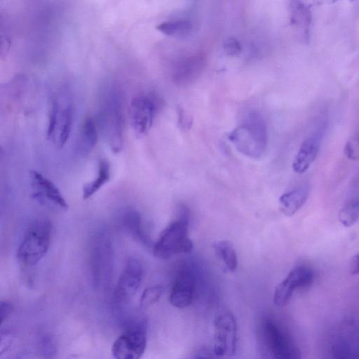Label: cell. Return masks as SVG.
Segmentation results:
<instances>
[{
  "mask_svg": "<svg viewBox=\"0 0 359 359\" xmlns=\"http://www.w3.org/2000/svg\"><path fill=\"white\" fill-rule=\"evenodd\" d=\"M290 9L291 24L308 39L312 20L310 7L302 1H292Z\"/></svg>",
  "mask_w": 359,
  "mask_h": 359,
  "instance_id": "17",
  "label": "cell"
},
{
  "mask_svg": "<svg viewBox=\"0 0 359 359\" xmlns=\"http://www.w3.org/2000/svg\"><path fill=\"white\" fill-rule=\"evenodd\" d=\"M140 213L134 210L126 212L123 217V224L126 230L140 243L151 245V239L144 230Z\"/></svg>",
  "mask_w": 359,
  "mask_h": 359,
  "instance_id": "18",
  "label": "cell"
},
{
  "mask_svg": "<svg viewBox=\"0 0 359 359\" xmlns=\"http://www.w3.org/2000/svg\"><path fill=\"white\" fill-rule=\"evenodd\" d=\"M214 249L228 270L230 271H235L237 267L238 259L232 244L228 241H219L214 244Z\"/></svg>",
  "mask_w": 359,
  "mask_h": 359,
  "instance_id": "23",
  "label": "cell"
},
{
  "mask_svg": "<svg viewBox=\"0 0 359 359\" xmlns=\"http://www.w3.org/2000/svg\"><path fill=\"white\" fill-rule=\"evenodd\" d=\"M156 29L163 34L177 38L189 37L193 32V25L187 20H170L160 23Z\"/></svg>",
  "mask_w": 359,
  "mask_h": 359,
  "instance_id": "22",
  "label": "cell"
},
{
  "mask_svg": "<svg viewBox=\"0 0 359 359\" xmlns=\"http://www.w3.org/2000/svg\"><path fill=\"white\" fill-rule=\"evenodd\" d=\"M310 189L306 183L282 194L278 201L280 211L286 216L294 215L306 202Z\"/></svg>",
  "mask_w": 359,
  "mask_h": 359,
  "instance_id": "15",
  "label": "cell"
},
{
  "mask_svg": "<svg viewBox=\"0 0 359 359\" xmlns=\"http://www.w3.org/2000/svg\"><path fill=\"white\" fill-rule=\"evenodd\" d=\"M1 323H4V321L11 313V311L13 310V305L8 301H2L1 303Z\"/></svg>",
  "mask_w": 359,
  "mask_h": 359,
  "instance_id": "29",
  "label": "cell"
},
{
  "mask_svg": "<svg viewBox=\"0 0 359 359\" xmlns=\"http://www.w3.org/2000/svg\"><path fill=\"white\" fill-rule=\"evenodd\" d=\"M146 346V329L142 323L121 334L114 342L111 353L115 359H140Z\"/></svg>",
  "mask_w": 359,
  "mask_h": 359,
  "instance_id": "9",
  "label": "cell"
},
{
  "mask_svg": "<svg viewBox=\"0 0 359 359\" xmlns=\"http://www.w3.org/2000/svg\"><path fill=\"white\" fill-rule=\"evenodd\" d=\"M338 219L345 227L353 226L359 219V199H353L342 207Z\"/></svg>",
  "mask_w": 359,
  "mask_h": 359,
  "instance_id": "24",
  "label": "cell"
},
{
  "mask_svg": "<svg viewBox=\"0 0 359 359\" xmlns=\"http://www.w3.org/2000/svg\"><path fill=\"white\" fill-rule=\"evenodd\" d=\"M100 126L111 150L117 154L123 147V111L117 90L109 87L101 96L99 107Z\"/></svg>",
  "mask_w": 359,
  "mask_h": 359,
  "instance_id": "2",
  "label": "cell"
},
{
  "mask_svg": "<svg viewBox=\"0 0 359 359\" xmlns=\"http://www.w3.org/2000/svg\"><path fill=\"white\" fill-rule=\"evenodd\" d=\"M156 112L154 99L148 95L135 97L130 103L129 117L135 135L141 138L151 129Z\"/></svg>",
  "mask_w": 359,
  "mask_h": 359,
  "instance_id": "11",
  "label": "cell"
},
{
  "mask_svg": "<svg viewBox=\"0 0 359 359\" xmlns=\"http://www.w3.org/2000/svg\"><path fill=\"white\" fill-rule=\"evenodd\" d=\"M68 359H76V358H74V356L72 355V356H71V357H69Z\"/></svg>",
  "mask_w": 359,
  "mask_h": 359,
  "instance_id": "32",
  "label": "cell"
},
{
  "mask_svg": "<svg viewBox=\"0 0 359 359\" xmlns=\"http://www.w3.org/2000/svg\"><path fill=\"white\" fill-rule=\"evenodd\" d=\"M73 107L69 102L64 104L62 107L59 103L57 123L53 141L60 149L62 148L69 140L73 124Z\"/></svg>",
  "mask_w": 359,
  "mask_h": 359,
  "instance_id": "16",
  "label": "cell"
},
{
  "mask_svg": "<svg viewBox=\"0 0 359 359\" xmlns=\"http://www.w3.org/2000/svg\"><path fill=\"white\" fill-rule=\"evenodd\" d=\"M325 130V123H320L302 142L292 163V169L296 173L305 172L316 160Z\"/></svg>",
  "mask_w": 359,
  "mask_h": 359,
  "instance_id": "12",
  "label": "cell"
},
{
  "mask_svg": "<svg viewBox=\"0 0 359 359\" xmlns=\"http://www.w3.org/2000/svg\"><path fill=\"white\" fill-rule=\"evenodd\" d=\"M228 138L242 154L254 159L259 158L267 145L265 122L259 113L250 112L243 122L229 134Z\"/></svg>",
  "mask_w": 359,
  "mask_h": 359,
  "instance_id": "1",
  "label": "cell"
},
{
  "mask_svg": "<svg viewBox=\"0 0 359 359\" xmlns=\"http://www.w3.org/2000/svg\"><path fill=\"white\" fill-rule=\"evenodd\" d=\"M201 67L202 61L198 57H188L177 65L173 79L177 83H189L198 76Z\"/></svg>",
  "mask_w": 359,
  "mask_h": 359,
  "instance_id": "20",
  "label": "cell"
},
{
  "mask_svg": "<svg viewBox=\"0 0 359 359\" xmlns=\"http://www.w3.org/2000/svg\"><path fill=\"white\" fill-rule=\"evenodd\" d=\"M217 357L213 351H210L206 348H201L190 354L184 359H217Z\"/></svg>",
  "mask_w": 359,
  "mask_h": 359,
  "instance_id": "28",
  "label": "cell"
},
{
  "mask_svg": "<svg viewBox=\"0 0 359 359\" xmlns=\"http://www.w3.org/2000/svg\"><path fill=\"white\" fill-rule=\"evenodd\" d=\"M143 278L141 262L135 257H130L118 280L115 294L121 299H128L138 290Z\"/></svg>",
  "mask_w": 359,
  "mask_h": 359,
  "instance_id": "13",
  "label": "cell"
},
{
  "mask_svg": "<svg viewBox=\"0 0 359 359\" xmlns=\"http://www.w3.org/2000/svg\"><path fill=\"white\" fill-rule=\"evenodd\" d=\"M180 115H179V119H180V124L182 125V127H187L188 128V124L191 123V122L189 121V118L187 116L186 114L184 113L183 110L180 109L179 110Z\"/></svg>",
  "mask_w": 359,
  "mask_h": 359,
  "instance_id": "31",
  "label": "cell"
},
{
  "mask_svg": "<svg viewBox=\"0 0 359 359\" xmlns=\"http://www.w3.org/2000/svg\"><path fill=\"white\" fill-rule=\"evenodd\" d=\"M163 287L161 285H153L147 287L142 292L140 303L142 308H147L156 303L161 297Z\"/></svg>",
  "mask_w": 359,
  "mask_h": 359,
  "instance_id": "25",
  "label": "cell"
},
{
  "mask_svg": "<svg viewBox=\"0 0 359 359\" xmlns=\"http://www.w3.org/2000/svg\"><path fill=\"white\" fill-rule=\"evenodd\" d=\"M313 279L314 273L310 267L304 265L295 266L276 286L273 294V303L277 306H285L296 290L310 286Z\"/></svg>",
  "mask_w": 359,
  "mask_h": 359,
  "instance_id": "10",
  "label": "cell"
},
{
  "mask_svg": "<svg viewBox=\"0 0 359 359\" xmlns=\"http://www.w3.org/2000/svg\"><path fill=\"white\" fill-rule=\"evenodd\" d=\"M350 271L353 275L359 274V254L354 255L350 262Z\"/></svg>",
  "mask_w": 359,
  "mask_h": 359,
  "instance_id": "30",
  "label": "cell"
},
{
  "mask_svg": "<svg viewBox=\"0 0 359 359\" xmlns=\"http://www.w3.org/2000/svg\"><path fill=\"white\" fill-rule=\"evenodd\" d=\"M98 138V130L95 119L90 116H86L81 124L79 146L84 154L90 152L96 145Z\"/></svg>",
  "mask_w": 359,
  "mask_h": 359,
  "instance_id": "21",
  "label": "cell"
},
{
  "mask_svg": "<svg viewBox=\"0 0 359 359\" xmlns=\"http://www.w3.org/2000/svg\"><path fill=\"white\" fill-rule=\"evenodd\" d=\"M223 49L225 53L229 56H238L242 50L239 41L234 37L228 38L224 41Z\"/></svg>",
  "mask_w": 359,
  "mask_h": 359,
  "instance_id": "27",
  "label": "cell"
},
{
  "mask_svg": "<svg viewBox=\"0 0 359 359\" xmlns=\"http://www.w3.org/2000/svg\"><path fill=\"white\" fill-rule=\"evenodd\" d=\"M58 110H59V101L57 99H54V100H53L51 104H50L48 119L46 137L48 140H53L55 128H56Z\"/></svg>",
  "mask_w": 359,
  "mask_h": 359,
  "instance_id": "26",
  "label": "cell"
},
{
  "mask_svg": "<svg viewBox=\"0 0 359 359\" xmlns=\"http://www.w3.org/2000/svg\"><path fill=\"white\" fill-rule=\"evenodd\" d=\"M29 176L34 200L55 211L65 212L68 210L67 201L50 180L36 170H30Z\"/></svg>",
  "mask_w": 359,
  "mask_h": 359,
  "instance_id": "7",
  "label": "cell"
},
{
  "mask_svg": "<svg viewBox=\"0 0 359 359\" xmlns=\"http://www.w3.org/2000/svg\"><path fill=\"white\" fill-rule=\"evenodd\" d=\"M51 232V222L46 218L36 219L30 224L16 251L22 266H34L45 257L50 247Z\"/></svg>",
  "mask_w": 359,
  "mask_h": 359,
  "instance_id": "3",
  "label": "cell"
},
{
  "mask_svg": "<svg viewBox=\"0 0 359 359\" xmlns=\"http://www.w3.org/2000/svg\"><path fill=\"white\" fill-rule=\"evenodd\" d=\"M177 219L172 222L161 233L153 245L154 255L160 259H167L174 255L190 252L193 243L188 236L189 213L181 208Z\"/></svg>",
  "mask_w": 359,
  "mask_h": 359,
  "instance_id": "4",
  "label": "cell"
},
{
  "mask_svg": "<svg viewBox=\"0 0 359 359\" xmlns=\"http://www.w3.org/2000/svg\"><path fill=\"white\" fill-rule=\"evenodd\" d=\"M111 176L110 164L105 158H101L98 162V169L96 177L85 184L82 189V197L88 199L95 194L105 184Z\"/></svg>",
  "mask_w": 359,
  "mask_h": 359,
  "instance_id": "19",
  "label": "cell"
},
{
  "mask_svg": "<svg viewBox=\"0 0 359 359\" xmlns=\"http://www.w3.org/2000/svg\"><path fill=\"white\" fill-rule=\"evenodd\" d=\"M261 330L264 344L273 359H302L298 346L274 320L264 318Z\"/></svg>",
  "mask_w": 359,
  "mask_h": 359,
  "instance_id": "5",
  "label": "cell"
},
{
  "mask_svg": "<svg viewBox=\"0 0 359 359\" xmlns=\"http://www.w3.org/2000/svg\"><path fill=\"white\" fill-rule=\"evenodd\" d=\"M237 324L233 315L222 311L214 321L213 352L217 356H232L236 351Z\"/></svg>",
  "mask_w": 359,
  "mask_h": 359,
  "instance_id": "8",
  "label": "cell"
},
{
  "mask_svg": "<svg viewBox=\"0 0 359 359\" xmlns=\"http://www.w3.org/2000/svg\"><path fill=\"white\" fill-rule=\"evenodd\" d=\"M195 290V278L189 270H182L177 275L172 287L169 301L175 308L184 309L192 302Z\"/></svg>",
  "mask_w": 359,
  "mask_h": 359,
  "instance_id": "14",
  "label": "cell"
},
{
  "mask_svg": "<svg viewBox=\"0 0 359 359\" xmlns=\"http://www.w3.org/2000/svg\"><path fill=\"white\" fill-rule=\"evenodd\" d=\"M90 268L95 283L107 281L114 269L113 247L104 232H97L93 238L90 249Z\"/></svg>",
  "mask_w": 359,
  "mask_h": 359,
  "instance_id": "6",
  "label": "cell"
}]
</instances>
